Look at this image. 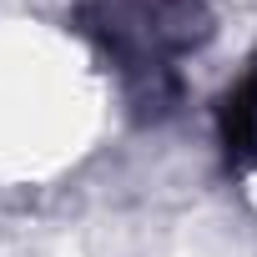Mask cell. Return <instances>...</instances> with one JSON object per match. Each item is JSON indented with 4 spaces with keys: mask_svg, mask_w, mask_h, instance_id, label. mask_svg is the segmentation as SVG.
Wrapping results in <instances>:
<instances>
[{
    "mask_svg": "<svg viewBox=\"0 0 257 257\" xmlns=\"http://www.w3.org/2000/svg\"><path fill=\"white\" fill-rule=\"evenodd\" d=\"M217 147H222V162L232 172L257 167V56L217 96Z\"/></svg>",
    "mask_w": 257,
    "mask_h": 257,
    "instance_id": "2",
    "label": "cell"
},
{
    "mask_svg": "<svg viewBox=\"0 0 257 257\" xmlns=\"http://www.w3.org/2000/svg\"><path fill=\"white\" fill-rule=\"evenodd\" d=\"M76 26L121 76L137 121H167L182 106L177 61L212 41L207 0H86Z\"/></svg>",
    "mask_w": 257,
    "mask_h": 257,
    "instance_id": "1",
    "label": "cell"
}]
</instances>
